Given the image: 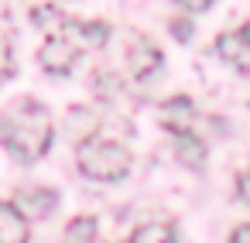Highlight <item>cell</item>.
Segmentation results:
<instances>
[{
	"instance_id": "cell-1",
	"label": "cell",
	"mask_w": 250,
	"mask_h": 243,
	"mask_svg": "<svg viewBox=\"0 0 250 243\" xmlns=\"http://www.w3.org/2000/svg\"><path fill=\"white\" fill-rule=\"evenodd\" d=\"M55 141V120L45 103L24 96L14 100L0 113V144H4L18 161H38L48 154Z\"/></svg>"
},
{
	"instance_id": "cell-2",
	"label": "cell",
	"mask_w": 250,
	"mask_h": 243,
	"mask_svg": "<svg viewBox=\"0 0 250 243\" xmlns=\"http://www.w3.org/2000/svg\"><path fill=\"white\" fill-rule=\"evenodd\" d=\"M79 171L96 182H117L130 171V151L120 141H83Z\"/></svg>"
},
{
	"instance_id": "cell-3",
	"label": "cell",
	"mask_w": 250,
	"mask_h": 243,
	"mask_svg": "<svg viewBox=\"0 0 250 243\" xmlns=\"http://www.w3.org/2000/svg\"><path fill=\"white\" fill-rule=\"evenodd\" d=\"M38 59H42V69H45V72H52V76H69L72 65H76V59H79V45L72 41V35L59 31V35H48V38H45Z\"/></svg>"
},
{
	"instance_id": "cell-4",
	"label": "cell",
	"mask_w": 250,
	"mask_h": 243,
	"mask_svg": "<svg viewBox=\"0 0 250 243\" xmlns=\"http://www.w3.org/2000/svg\"><path fill=\"white\" fill-rule=\"evenodd\" d=\"M216 48H219V55H223L233 69H240L243 76H250V21H247L243 28H236V31L219 35V38H216Z\"/></svg>"
},
{
	"instance_id": "cell-5",
	"label": "cell",
	"mask_w": 250,
	"mask_h": 243,
	"mask_svg": "<svg viewBox=\"0 0 250 243\" xmlns=\"http://www.w3.org/2000/svg\"><path fill=\"white\" fill-rule=\"evenodd\" d=\"M127 65H130V72L137 76V79H147V76H154L158 69H161V52L147 41V38H130V48H127Z\"/></svg>"
},
{
	"instance_id": "cell-6",
	"label": "cell",
	"mask_w": 250,
	"mask_h": 243,
	"mask_svg": "<svg viewBox=\"0 0 250 243\" xmlns=\"http://www.w3.org/2000/svg\"><path fill=\"white\" fill-rule=\"evenodd\" d=\"M14 205H18L28 219H45V216H52V209L59 205V192H52V188H21Z\"/></svg>"
},
{
	"instance_id": "cell-7",
	"label": "cell",
	"mask_w": 250,
	"mask_h": 243,
	"mask_svg": "<svg viewBox=\"0 0 250 243\" xmlns=\"http://www.w3.org/2000/svg\"><path fill=\"white\" fill-rule=\"evenodd\" d=\"M161 123H165L171 134L192 130V123H195V103H192L188 96H175V100L161 103Z\"/></svg>"
},
{
	"instance_id": "cell-8",
	"label": "cell",
	"mask_w": 250,
	"mask_h": 243,
	"mask_svg": "<svg viewBox=\"0 0 250 243\" xmlns=\"http://www.w3.org/2000/svg\"><path fill=\"white\" fill-rule=\"evenodd\" d=\"M28 216L14 202H0V243H28Z\"/></svg>"
},
{
	"instance_id": "cell-9",
	"label": "cell",
	"mask_w": 250,
	"mask_h": 243,
	"mask_svg": "<svg viewBox=\"0 0 250 243\" xmlns=\"http://www.w3.org/2000/svg\"><path fill=\"white\" fill-rule=\"evenodd\" d=\"M62 243H103L100 240V223L93 216H76L65 233H62Z\"/></svg>"
},
{
	"instance_id": "cell-10",
	"label": "cell",
	"mask_w": 250,
	"mask_h": 243,
	"mask_svg": "<svg viewBox=\"0 0 250 243\" xmlns=\"http://www.w3.org/2000/svg\"><path fill=\"white\" fill-rule=\"evenodd\" d=\"M175 158H178L182 164L195 168V164H202V158H206V144H202V141H199L192 130L175 134Z\"/></svg>"
},
{
	"instance_id": "cell-11",
	"label": "cell",
	"mask_w": 250,
	"mask_h": 243,
	"mask_svg": "<svg viewBox=\"0 0 250 243\" xmlns=\"http://www.w3.org/2000/svg\"><path fill=\"white\" fill-rule=\"evenodd\" d=\"M124 243H175V229H171V223H147V226L134 229L130 240H124Z\"/></svg>"
},
{
	"instance_id": "cell-12",
	"label": "cell",
	"mask_w": 250,
	"mask_h": 243,
	"mask_svg": "<svg viewBox=\"0 0 250 243\" xmlns=\"http://www.w3.org/2000/svg\"><path fill=\"white\" fill-rule=\"evenodd\" d=\"M65 28H69L65 35H76L86 48H100V45L106 41V35H110V31H106V24H83V21H69Z\"/></svg>"
},
{
	"instance_id": "cell-13",
	"label": "cell",
	"mask_w": 250,
	"mask_h": 243,
	"mask_svg": "<svg viewBox=\"0 0 250 243\" xmlns=\"http://www.w3.org/2000/svg\"><path fill=\"white\" fill-rule=\"evenodd\" d=\"M14 72V59H11V45L4 41V38H0V79H4V76H11Z\"/></svg>"
},
{
	"instance_id": "cell-14",
	"label": "cell",
	"mask_w": 250,
	"mask_h": 243,
	"mask_svg": "<svg viewBox=\"0 0 250 243\" xmlns=\"http://www.w3.org/2000/svg\"><path fill=\"white\" fill-rule=\"evenodd\" d=\"M178 7H185V11H209L212 7V0H175Z\"/></svg>"
},
{
	"instance_id": "cell-15",
	"label": "cell",
	"mask_w": 250,
	"mask_h": 243,
	"mask_svg": "<svg viewBox=\"0 0 250 243\" xmlns=\"http://www.w3.org/2000/svg\"><path fill=\"white\" fill-rule=\"evenodd\" d=\"M229 243H250V223L236 226V229L229 233Z\"/></svg>"
},
{
	"instance_id": "cell-16",
	"label": "cell",
	"mask_w": 250,
	"mask_h": 243,
	"mask_svg": "<svg viewBox=\"0 0 250 243\" xmlns=\"http://www.w3.org/2000/svg\"><path fill=\"white\" fill-rule=\"evenodd\" d=\"M175 35H178V38H188V24H185V21H175Z\"/></svg>"
}]
</instances>
